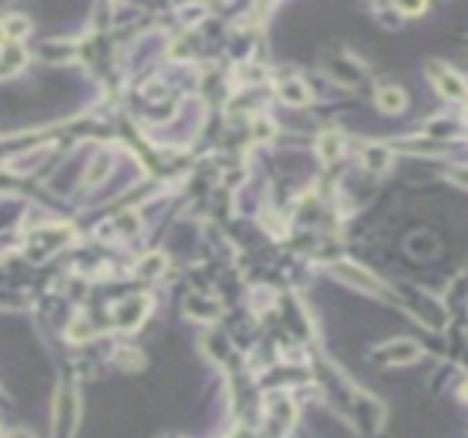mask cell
Instances as JSON below:
<instances>
[{"label": "cell", "instance_id": "1", "mask_svg": "<svg viewBox=\"0 0 468 438\" xmlns=\"http://www.w3.org/2000/svg\"><path fill=\"white\" fill-rule=\"evenodd\" d=\"M331 274L337 277V280L348 282V285H353V288H362L367 293H381V280L373 274V271H367L364 266L359 263H337L334 268H331Z\"/></svg>", "mask_w": 468, "mask_h": 438}, {"label": "cell", "instance_id": "2", "mask_svg": "<svg viewBox=\"0 0 468 438\" xmlns=\"http://www.w3.org/2000/svg\"><path fill=\"white\" fill-rule=\"evenodd\" d=\"M419 356H422V348L414 340H392V343L381 345L378 353H375V359L386 362V365H408Z\"/></svg>", "mask_w": 468, "mask_h": 438}, {"label": "cell", "instance_id": "3", "mask_svg": "<svg viewBox=\"0 0 468 438\" xmlns=\"http://www.w3.org/2000/svg\"><path fill=\"white\" fill-rule=\"evenodd\" d=\"M427 74L433 80V85L438 88V93H444L447 99H466V83L454 74L452 69L441 66V63H430Z\"/></svg>", "mask_w": 468, "mask_h": 438}, {"label": "cell", "instance_id": "4", "mask_svg": "<svg viewBox=\"0 0 468 438\" xmlns=\"http://www.w3.org/2000/svg\"><path fill=\"white\" fill-rule=\"evenodd\" d=\"M375 102H378V107H381L383 113H400L408 99H405V93L397 85H386L375 93Z\"/></svg>", "mask_w": 468, "mask_h": 438}, {"label": "cell", "instance_id": "5", "mask_svg": "<svg viewBox=\"0 0 468 438\" xmlns=\"http://www.w3.org/2000/svg\"><path fill=\"white\" fill-rule=\"evenodd\" d=\"M282 96H285L288 102H296V105H304V102H310V90L301 85L298 80H296V83H288V85L282 88Z\"/></svg>", "mask_w": 468, "mask_h": 438}, {"label": "cell", "instance_id": "6", "mask_svg": "<svg viewBox=\"0 0 468 438\" xmlns=\"http://www.w3.org/2000/svg\"><path fill=\"white\" fill-rule=\"evenodd\" d=\"M364 162H367L370 170H383V167L389 165V151H386V148H367Z\"/></svg>", "mask_w": 468, "mask_h": 438}]
</instances>
